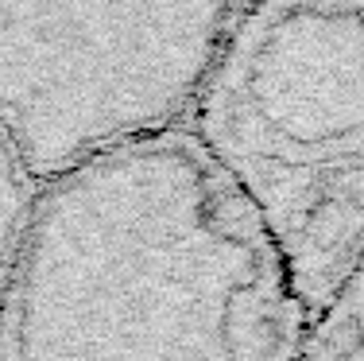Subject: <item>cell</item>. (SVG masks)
<instances>
[{"instance_id":"obj_1","label":"cell","mask_w":364,"mask_h":361,"mask_svg":"<svg viewBox=\"0 0 364 361\" xmlns=\"http://www.w3.org/2000/svg\"><path fill=\"white\" fill-rule=\"evenodd\" d=\"M306 330L256 214L175 128L39 187L0 361H299Z\"/></svg>"},{"instance_id":"obj_2","label":"cell","mask_w":364,"mask_h":361,"mask_svg":"<svg viewBox=\"0 0 364 361\" xmlns=\"http://www.w3.org/2000/svg\"><path fill=\"white\" fill-rule=\"evenodd\" d=\"M182 128L240 191L318 323L364 256V0L240 8Z\"/></svg>"},{"instance_id":"obj_3","label":"cell","mask_w":364,"mask_h":361,"mask_svg":"<svg viewBox=\"0 0 364 361\" xmlns=\"http://www.w3.org/2000/svg\"><path fill=\"white\" fill-rule=\"evenodd\" d=\"M240 0H0V132L43 187L175 132Z\"/></svg>"},{"instance_id":"obj_4","label":"cell","mask_w":364,"mask_h":361,"mask_svg":"<svg viewBox=\"0 0 364 361\" xmlns=\"http://www.w3.org/2000/svg\"><path fill=\"white\" fill-rule=\"evenodd\" d=\"M299 361H364V256L318 323H310Z\"/></svg>"},{"instance_id":"obj_5","label":"cell","mask_w":364,"mask_h":361,"mask_svg":"<svg viewBox=\"0 0 364 361\" xmlns=\"http://www.w3.org/2000/svg\"><path fill=\"white\" fill-rule=\"evenodd\" d=\"M36 194H39V183L23 167V159L16 156L8 136L0 132V311H4L8 280H12L16 256H20L23 229H28Z\"/></svg>"},{"instance_id":"obj_6","label":"cell","mask_w":364,"mask_h":361,"mask_svg":"<svg viewBox=\"0 0 364 361\" xmlns=\"http://www.w3.org/2000/svg\"><path fill=\"white\" fill-rule=\"evenodd\" d=\"M248 4H256V0H240V8H248Z\"/></svg>"}]
</instances>
